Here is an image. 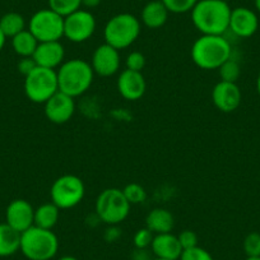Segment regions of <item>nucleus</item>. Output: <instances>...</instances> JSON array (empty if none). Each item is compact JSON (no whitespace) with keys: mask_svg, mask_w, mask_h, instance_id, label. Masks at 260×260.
<instances>
[{"mask_svg":"<svg viewBox=\"0 0 260 260\" xmlns=\"http://www.w3.org/2000/svg\"><path fill=\"white\" fill-rule=\"evenodd\" d=\"M191 59L203 71H218L232 56V46L224 36L202 35L191 46Z\"/></svg>","mask_w":260,"mask_h":260,"instance_id":"nucleus-2","label":"nucleus"},{"mask_svg":"<svg viewBox=\"0 0 260 260\" xmlns=\"http://www.w3.org/2000/svg\"><path fill=\"white\" fill-rule=\"evenodd\" d=\"M231 7L226 0H198L191 9V22L202 35L224 36L229 31Z\"/></svg>","mask_w":260,"mask_h":260,"instance_id":"nucleus-1","label":"nucleus"},{"mask_svg":"<svg viewBox=\"0 0 260 260\" xmlns=\"http://www.w3.org/2000/svg\"><path fill=\"white\" fill-rule=\"evenodd\" d=\"M60 218V209L52 202L41 204L35 209V226L52 230Z\"/></svg>","mask_w":260,"mask_h":260,"instance_id":"nucleus-22","label":"nucleus"},{"mask_svg":"<svg viewBox=\"0 0 260 260\" xmlns=\"http://www.w3.org/2000/svg\"><path fill=\"white\" fill-rule=\"evenodd\" d=\"M212 101L221 112H234L241 105V89L237 83L219 81L212 89Z\"/></svg>","mask_w":260,"mask_h":260,"instance_id":"nucleus-14","label":"nucleus"},{"mask_svg":"<svg viewBox=\"0 0 260 260\" xmlns=\"http://www.w3.org/2000/svg\"><path fill=\"white\" fill-rule=\"evenodd\" d=\"M218 73L219 77H221V81L236 83L237 79L241 76V67H240L239 62L235 59H232L231 56L227 61H224L223 64L219 67Z\"/></svg>","mask_w":260,"mask_h":260,"instance_id":"nucleus-26","label":"nucleus"},{"mask_svg":"<svg viewBox=\"0 0 260 260\" xmlns=\"http://www.w3.org/2000/svg\"><path fill=\"white\" fill-rule=\"evenodd\" d=\"M23 89L29 101L44 105L59 91L56 71L37 67L32 73L24 77Z\"/></svg>","mask_w":260,"mask_h":260,"instance_id":"nucleus-8","label":"nucleus"},{"mask_svg":"<svg viewBox=\"0 0 260 260\" xmlns=\"http://www.w3.org/2000/svg\"><path fill=\"white\" fill-rule=\"evenodd\" d=\"M151 251L154 257L179 260L184 250L180 245L177 235L167 232V234L154 235L151 245Z\"/></svg>","mask_w":260,"mask_h":260,"instance_id":"nucleus-18","label":"nucleus"},{"mask_svg":"<svg viewBox=\"0 0 260 260\" xmlns=\"http://www.w3.org/2000/svg\"><path fill=\"white\" fill-rule=\"evenodd\" d=\"M177 239H179L182 250L198 246V235L195 234L194 231H191V230H185V231L180 232L177 235Z\"/></svg>","mask_w":260,"mask_h":260,"instance_id":"nucleus-33","label":"nucleus"},{"mask_svg":"<svg viewBox=\"0 0 260 260\" xmlns=\"http://www.w3.org/2000/svg\"><path fill=\"white\" fill-rule=\"evenodd\" d=\"M125 198L129 202L130 206L133 204H142L146 202L147 199V191L141 184H137V182H130L126 186L122 189Z\"/></svg>","mask_w":260,"mask_h":260,"instance_id":"nucleus-27","label":"nucleus"},{"mask_svg":"<svg viewBox=\"0 0 260 260\" xmlns=\"http://www.w3.org/2000/svg\"><path fill=\"white\" fill-rule=\"evenodd\" d=\"M37 46H39V41L28 29H24L12 37V47H13L14 52L21 57L34 56Z\"/></svg>","mask_w":260,"mask_h":260,"instance_id":"nucleus-23","label":"nucleus"},{"mask_svg":"<svg viewBox=\"0 0 260 260\" xmlns=\"http://www.w3.org/2000/svg\"><path fill=\"white\" fill-rule=\"evenodd\" d=\"M49 8L61 17H67L74 13L82 7V0H47Z\"/></svg>","mask_w":260,"mask_h":260,"instance_id":"nucleus-25","label":"nucleus"},{"mask_svg":"<svg viewBox=\"0 0 260 260\" xmlns=\"http://www.w3.org/2000/svg\"><path fill=\"white\" fill-rule=\"evenodd\" d=\"M255 8L260 13V0H255Z\"/></svg>","mask_w":260,"mask_h":260,"instance_id":"nucleus-41","label":"nucleus"},{"mask_svg":"<svg viewBox=\"0 0 260 260\" xmlns=\"http://www.w3.org/2000/svg\"><path fill=\"white\" fill-rule=\"evenodd\" d=\"M32 57L37 67L56 71L65 61V49L60 41L39 42V46Z\"/></svg>","mask_w":260,"mask_h":260,"instance_id":"nucleus-17","label":"nucleus"},{"mask_svg":"<svg viewBox=\"0 0 260 260\" xmlns=\"http://www.w3.org/2000/svg\"><path fill=\"white\" fill-rule=\"evenodd\" d=\"M6 41H7L6 35H4L3 31L0 29V51L4 49V46H6Z\"/></svg>","mask_w":260,"mask_h":260,"instance_id":"nucleus-38","label":"nucleus"},{"mask_svg":"<svg viewBox=\"0 0 260 260\" xmlns=\"http://www.w3.org/2000/svg\"><path fill=\"white\" fill-rule=\"evenodd\" d=\"M179 260H214L213 256L206 249L198 246L191 247V249L184 250Z\"/></svg>","mask_w":260,"mask_h":260,"instance_id":"nucleus-32","label":"nucleus"},{"mask_svg":"<svg viewBox=\"0 0 260 260\" xmlns=\"http://www.w3.org/2000/svg\"><path fill=\"white\" fill-rule=\"evenodd\" d=\"M59 246V239L52 230L32 226L21 234L19 251L28 260H52Z\"/></svg>","mask_w":260,"mask_h":260,"instance_id":"nucleus-4","label":"nucleus"},{"mask_svg":"<svg viewBox=\"0 0 260 260\" xmlns=\"http://www.w3.org/2000/svg\"><path fill=\"white\" fill-rule=\"evenodd\" d=\"M96 18L87 9H78L64 18V37L74 44H83L93 36Z\"/></svg>","mask_w":260,"mask_h":260,"instance_id":"nucleus-10","label":"nucleus"},{"mask_svg":"<svg viewBox=\"0 0 260 260\" xmlns=\"http://www.w3.org/2000/svg\"><path fill=\"white\" fill-rule=\"evenodd\" d=\"M121 237V230L119 229V224H112V226H109L106 230H105L104 239L106 242H115Z\"/></svg>","mask_w":260,"mask_h":260,"instance_id":"nucleus-35","label":"nucleus"},{"mask_svg":"<svg viewBox=\"0 0 260 260\" xmlns=\"http://www.w3.org/2000/svg\"><path fill=\"white\" fill-rule=\"evenodd\" d=\"M245 260H260V256H247Z\"/></svg>","mask_w":260,"mask_h":260,"instance_id":"nucleus-42","label":"nucleus"},{"mask_svg":"<svg viewBox=\"0 0 260 260\" xmlns=\"http://www.w3.org/2000/svg\"><path fill=\"white\" fill-rule=\"evenodd\" d=\"M44 112L52 124H65L76 112V101L69 94L57 91L44 104Z\"/></svg>","mask_w":260,"mask_h":260,"instance_id":"nucleus-12","label":"nucleus"},{"mask_svg":"<svg viewBox=\"0 0 260 260\" xmlns=\"http://www.w3.org/2000/svg\"><path fill=\"white\" fill-rule=\"evenodd\" d=\"M59 91L71 97L82 96L91 88L94 72L91 64L83 59H69L56 69Z\"/></svg>","mask_w":260,"mask_h":260,"instance_id":"nucleus-3","label":"nucleus"},{"mask_svg":"<svg viewBox=\"0 0 260 260\" xmlns=\"http://www.w3.org/2000/svg\"><path fill=\"white\" fill-rule=\"evenodd\" d=\"M117 91L126 101H138L147 91V82L142 72L125 69L117 78Z\"/></svg>","mask_w":260,"mask_h":260,"instance_id":"nucleus-16","label":"nucleus"},{"mask_svg":"<svg viewBox=\"0 0 260 260\" xmlns=\"http://www.w3.org/2000/svg\"><path fill=\"white\" fill-rule=\"evenodd\" d=\"M27 29L39 42L60 41L64 37V17L50 8L40 9L29 18Z\"/></svg>","mask_w":260,"mask_h":260,"instance_id":"nucleus-9","label":"nucleus"},{"mask_svg":"<svg viewBox=\"0 0 260 260\" xmlns=\"http://www.w3.org/2000/svg\"><path fill=\"white\" fill-rule=\"evenodd\" d=\"M141 21L134 14H116V16L111 17L105 24V44L115 47L119 51L127 49L138 40L139 35H141Z\"/></svg>","mask_w":260,"mask_h":260,"instance_id":"nucleus-5","label":"nucleus"},{"mask_svg":"<svg viewBox=\"0 0 260 260\" xmlns=\"http://www.w3.org/2000/svg\"><path fill=\"white\" fill-rule=\"evenodd\" d=\"M153 260H172V259H162V257H153Z\"/></svg>","mask_w":260,"mask_h":260,"instance_id":"nucleus-43","label":"nucleus"},{"mask_svg":"<svg viewBox=\"0 0 260 260\" xmlns=\"http://www.w3.org/2000/svg\"><path fill=\"white\" fill-rule=\"evenodd\" d=\"M170 12L161 0H149L143 7L141 13V21L147 28L158 29L166 24Z\"/></svg>","mask_w":260,"mask_h":260,"instance_id":"nucleus-19","label":"nucleus"},{"mask_svg":"<svg viewBox=\"0 0 260 260\" xmlns=\"http://www.w3.org/2000/svg\"><path fill=\"white\" fill-rule=\"evenodd\" d=\"M152 251H149V249H136L134 250V254L132 259L133 260H153L152 257Z\"/></svg>","mask_w":260,"mask_h":260,"instance_id":"nucleus-36","label":"nucleus"},{"mask_svg":"<svg viewBox=\"0 0 260 260\" xmlns=\"http://www.w3.org/2000/svg\"><path fill=\"white\" fill-rule=\"evenodd\" d=\"M91 67L94 72V76L112 77L119 72L121 59L120 51L107 44H102L94 49L91 59Z\"/></svg>","mask_w":260,"mask_h":260,"instance_id":"nucleus-11","label":"nucleus"},{"mask_svg":"<svg viewBox=\"0 0 260 260\" xmlns=\"http://www.w3.org/2000/svg\"><path fill=\"white\" fill-rule=\"evenodd\" d=\"M96 260H99V259H96Z\"/></svg>","mask_w":260,"mask_h":260,"instance_id":"nucleus-44","label":"nucleus"},{"mask_svg":"<svg viewBox=\"0 0 260 260\" xmlns=\"http://www.w3.org/2000/svg\"><path fill=\"white\" fill-rule=\"evenodd\" d=\"M259 28V18L256 13L246 7H239L231 11L229 31L240 39L254 36Z\"/></svg>","mask_w":260,"mask_h":260,"instance_id":"nucleus-15","label":"nucleus"},{"mask_svg":"<svg viewBox=\"0 0 260 260\" xmlns=\"http://www.w3.org/2000/svg\"><path fill=\"white\" fill-rule=\"evenodd\" d=\"M17 68H18V72L22 76L27 77L29 73H32V72L37 68V64L32 56L21 57V60H19L18 64H17Z\"/></svg>","mask_w":260,"mask_h":260,"instance_id":"nucleus-34","label":"nucleus"},{"mask_svg":"<svg viewBox=\"0 0 260 260\" xmlns=\"http://www.w3.org/2000/svg\"><path fill=\"white\" fill-rule=\"evenodd\" d=\"M130 203L125 198L122 189L107 187L99 194L94 203V213L107 226L120 224L130 213Z\"/></svg>","mask_w":260,"mask_h":260,"instance_id":"nucleus-6","label":"nucleus"},{"mask_svg":"<svg viewBox=\"0 0 260 260\" xmlns=\"http://www.w3.org/2000/svg\"><path fill=\"white\" fill-rule=\"evenodd\" d=\"M146 227L154 235L172 232L175 227V218L170 211L165 208H154L147 214Z\"/></svg>","mask_w":260,"mask_h":260,"instance_id":"nucleus-20","label":"nucleus"},{"mask_svg":"<svg viewBox=\"0 0 260 260\" xmlns=\"http://www.w3.org/2000/svg\"><path fill=\"white\" fill-rule=\"evenodd\" d=\"M21 234L9 224L0 223V257H8L19 251Z\"/></svg>","mask_w":260,"mask_h":260,"instance_id":"nucleus-21","label":"nucleus"},{"mask_svg":"<svg viewBox=\"0 0 260 260\" xmlns=\"http://www.w3.org/2000/svg\"><path fill=\"white\" fill-rule=\"evenodd\" d=\"M146 56L141 51H132L125 59V67L129 71L142 72L146 67Z\"/></svg>","mask_w":260,"mask_h":260,"instance_id":"nucleus-31","label":"nucleus"},{"mask_svg":"<svg viewBox=\"0 0 260 260\" xmlns=\"http://www.w3.org/2000/svg\"><path fill=\"white\" fill-rule=\"evenodd\" d=\"M154 234L147 227L138 230L133 237V242L136 249H151Z\"/></svg>","mask_w":260,"mask_h":260,"instance_id":"nucleus-30","label":"nucleus"},{"mask_svg":"<svg viewBox=\"0 0 260 260\" xmlns=\"http://www.w3.org/2000/svg\"><path fill=\"white\" fill-rule=\"evenodd\" d=\"M242 247L246 256H260V234L251 232L245 237Z\"/></svg>","mask_w":260,"mask_h":260,"instance_id":"nucleus-29","label":"nucleus"},{"mask_svg":"<svg viewBox=\"0 0 260 260\" xmlns=\"http://www.w3.org/2000/svg\"><path fill=\"white\" fill-rule=\"evenodd\" d=\"M59 260H79V259H77V257L74 256H68V255H67V256H61Z\"/></svg>","mask_w":260,"mask_h":260,"instance_id":"nucleus-40","label":"nucleus"},{"mask_svg":"<svg viewBox=\"0 0 260 260\" xmlns=\"http://www.w3.org/2000/svg\"><path fill=\"white\" fill-rule=\"evenodd\" d=\"M256 91L260 96V72L259 74H257V78H256Z\"/></svg>","mask_w":260,"mask_h":260,"instance_id":"nucleus-39","label":"nucleus"},{"mask_svg":"<svg viewBox=\"0 0 260 260\" xmlns=\"http://www.w3.org/2000/svg\"><path fill=\"white\" fill-rule=\"evenodd\" d=\"M0 29L3 31L7 39H12L26 29V19L17 12H9L0 18Z\"/></svg>","mask_w":260,"mask_h":260,"instance_id":"nucleus-24","label":"nucleus"},{"mask_svg":"<svg viewBox=\"0 0 260 260\" xmlns=\"http://www.w3.org/2000/svg\"><path fill=\"white\" fill-rule=\"evenodd\" d=\"M132 260H133V259H132Z\"/></svg>","mask_w":260,"mask_h":260,"instance_id":"nucleus-45","label":"nucleus"},{"mask_svg":"<svg viewBox=\"0 0 260 260\" xmlns=\"http://www.w3.org/2000/svg\"><path fill=\"white\" fill-rule=\"evenodd\" d=\"M6 223L22 234L35 226V208L24 199H14L6 209Z\"/></svg>","mask_w":260,"mask_h":260,"instance_id":"nucleus-13","label":"nucleus"},{"mask_svg":"<svg viewBox=\"0 0 260 260\" xmlns=\"http://www.w3.org/2000/svg\"><path fill=\"white\" fill-rule=\"evenodd\" d=\"M101 4V0H82V7L87 9H93Z\"/></svg>","mask_w":260,"mask_h":260,"instance_id":"nucleus-37","label":"nucleus"},{"mask_svg":"<svg viewBox=\"0 0 260 260\" xmlns=\"http://www.w3.org/2000/svg\"><path fill=\"white\" fill-rule=\"evenodd\" d=\"M167 11L174 14H184L191 12L198 0H161Z\"/></svg>","mask_w":260,"mask_h":260,"instance_id":"nucleus-28","label":"nucleus"},{"mask_svg":"<svg viewBox=\"0 0 260 260\" xmlns=\"http://www.w3.org/2000/svg\"><path fill=\"white\" fill-rule=\"evenodd\" d=\"M86 195V186L81 177L76 175H62L57 177L50 189L51 202L61 209H72L82 203Z\"/></svg>","mask_w":260,"mask_h":260,"instance_id":"nucleus-7","label":"nucleus"}]
</instances>
